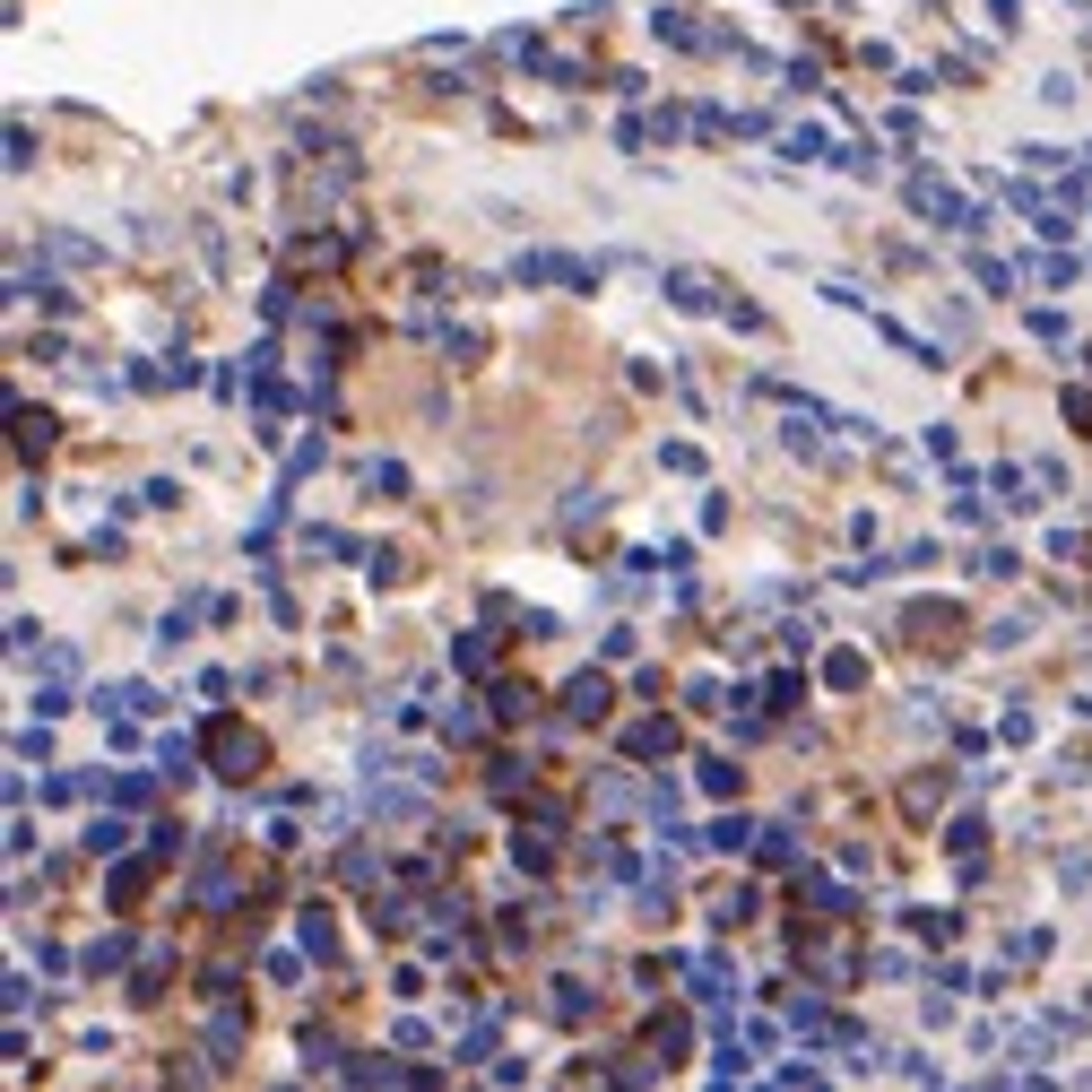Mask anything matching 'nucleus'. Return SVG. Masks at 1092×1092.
<instances>
[{
  "label": "nucleus",
  "mask_w": 1092,
  "mask_h": 1092,
  "mask_svg": "<svg viewBox=\"0 0 1092 1092\" xmlns=\"http://www.w3.org/2000/svg\"><path fill=\"white\" fill-rule=\"evenodd\" d=\"M564 702H573V720H599V711H608V677H573Z\"/></svg>",
  "instance_id": "1"
},
{
  "label": "nucleus",
  "mask_w": 1092,
  "mask_h": 1092,
  "mask_svg": "<svg viewBox=\"0 0 1092 1092\" xmlns=\"http://www.w3.org/2000/svg\"><path fill=\"white\" fill-rule=\"evenodd\" d=\"M217 763H226V772H251V737H243V728H217Z\"/></svg>",
  "instance_id": "2"
},
{
  "label": "nucleus",
  "mask_w": 1092,
  "mask_h": 1092,
  "mask_svg": "<svg viewBox=\"0 0 1092 1092\" xmlns=\"http://www.w3.org/2000/svg\"><path fill=\"white\" fill-rule=\"evenodd\" d=\"M122 842H131V833H122V824H105V815L87 824V850H96V859H122Z\"/></svg>",
  "instance_id": "3"
}]
</instances>
